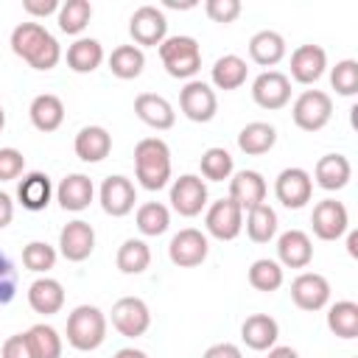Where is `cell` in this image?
Segmentation results:
<instances>
[{"label": "cell", "instance_id": "1", "mask_svg": "<svg viewBox=\"0 0 358 358\" xmlns=\"http://www.w3.org/2000/svg\"><path fill=\"white\" fill-rule=\"evenodd\" d=\"M11 50L34 70H53L62 59V48L56 36L39 22H20L11 31Z\"/></svg>", "mask_w": 358, "mask_h": 358}, {"label": "cell", "instance_id": "2", "mask_svg": "<svg viewBox=\"0 0 358 358\" xmlns=\"http://www.w3.org/2000/svg\"><path fill=\"white\" fill-rule=\"evenodd\" d=\"M134 173L145 190H162L171 179V148L159 137H145L134 145Z\"/></svg>", "mask_w": 358, "mask_h": 358}, {"label": "cell", "instance_id": "3", "mask_svg": "<svg viewBox=\"0 0 358 358\" xmlns=\"http://www.w3.org/2000/svg\"><path fill=\"white\" fill-rule=\"evenodd\" d=\"M106 338V316L101 308L95 305H78L73 308V313L67 316V344L90 352L98 350Z\"/></svg>", "mask_w": 358, "mask_h": 358}, {"label": "cell", "instance_id": "4", "mask_svg": "<svg viewBox=\"0 0 358 358\" xmlns=\"http://www.w3.org/2000/svg\"><path fill=\"white\" fill-rule=\"evenodd\" d=\"M159 59L173 78H193L201 70V48L193 36H168L159 45Z\"/></svg>", "mask_w": 358, "mask_h": 358}, {"label": "cell", "instance_id": "5", "mask_svg": "<svg viewBox=\"0 0 358 358\" xmlns=\"http://www.w3.org/2000/svg\"><path fill=\"white\" fill-rule=\"evenodd\" d=\"M291 117L302 131H319L330 123L333 117V98L322 90H305L294 106H291Z\"/></svg>", "mask_w": 358, "mask_h": 358}, {"label": "cell", "instance_id": "6", "mask_svg": "<svg viewBox=\"0 0 358 358\" xmlns=\"http://www.w3.org/2000/svg\"><path fill=\"white\" fill-rule=\"evenodd\" d=\"M129 34L137 48H159L168 39V20L157 6H140L129 20Z\"/></svg>", "mask_w": 358, "mask_h": 358}, {"label": "cell", "instance_id": "7", "mask_svg": "<svg viewBox=\"0 0 358 358\" xmlns=\"http://www.w3.org/2000/svg\"><path fill=\"white\" fill-rule=\"evenodd\" d=\"M179 106H182V115L193 123H210L218 112V98H215V90L204 81H187L179 92Z\"/></svg>", "mask_w": 358, "mask_h": 358}, {"label": "cell", "instance_id": "8", "mask_svg": "<svg viewBox=\"0 0 358 358\" xmlns=\"http://www.w3.org/2000/svg\"><path fill=\"white\" fill-rule=\"evenodd\" d=\"M207 252H210L207 235H204L201 229H193V227L179 229V232L171 238V243H168V257H171V263L179 266V268L201 266L204 257H207Z\"/></svg>", "mask_w": 358, "mask_h": 358}, {"label": "cell", "instance_id": "9", "mask_svg": "<svg viewBox=\"0 0 358 358\" xmlns=\"http://www.w3.org/2000/svg\"><path fill=\"white\" fill-rule=\"evenodd\" d=\"M274 196L282 207L288 210H299L310 201L313 196V179L305 168H285L280 171L277 182H274Z\"/></svg>", "mask_w": 358, "mask_h": 358}, {"label": "cell", "instance_id": "10", "mask_svg": "<svg viewBox=\"0 0 358 358\" xmlns=\"http://www.w3.org/2000/svg\"><path fill=\"white\" fill-rule=\"evenodd\" d=\"M148 324H151V313H148V305L140 296H120L112 305V327L120 336L137 338L148 330Z\"/></svg>", "mask_w": 358, "mask_h": 358}, {"label": "cell", "instance_id": "11", "mask_svg": "<svg viewBox=\"0 0 358 358\" xmlns=\"http://www.w3.org/2000/svg\"><path fill=\"white\" fill-rule=\"evenodd\" d=\"M204 227L213 238L218 241H235L243 229V210L227 196V199H218L210 204L207 215H204Z\"/></svg>", "mask_w": 358, "mask_h": 358}, {"label": "cell", "instance_id": "12", "mask_svg": "<svg viewBox=\"0 0 358 358\" xmlns=\"http://www.w3.org/2000/svg\"><path fill=\"white\" fill-rule=\"evenodd\" d=\"M310 227H313V235L319 241H338L347 229H350V215H347V207L336 199H322L316 207H313V215H310Z\"/></svg>", "mask_w": 358, "mask_h": 358}, {"label": "cell", "instance_id": "13", "mask_svg": "<svg viewBox=\"0 0 358 358\" xmlns=\"http://www.w3.org/2000/svg\"><path fill=\"white\" fill-rule=\"evenodd\" d=\"M171 204L185 218L199 215L204 210V204H207V185H204V179L196 176V173H182L171 185Z\"/></svg>", "mask_w": 358, "mask_h": 358}, {"label": "cell", "instance_id": "14", "mask_svg": "<svg viewBox=\"0 0 358 358\" xmlns=\"http://www.w3.org/2000/svg\"><path fill=\"white\" fill-rule=\"evenodd\" d=\"M252 98L263 109H282L291 101V78L280 70H266L252 81Z\"/></svg>", "mask_w": 358, "mask_h": 358}, {"label": "cell", "instance_id": "15", "mask_svg": "<svg viewBox=\"0 0 358 358\" xmlns=\"http://www.w3.org/2000/svg\"><path fill=\"white\" fill-rule=\"evenodd\" d=\"M101 207L106 215L112 218H123L134 210V201H137V190L131 185V179L115 173V176H106L103 185H101Z\"/></svg>", "mask_w": 358, "mask_h": 358}, {"label": "cell", "instance_id": "16", "mask_svg": "<svg viewBox=\"0 0 358 358\" xmlns=\"http://www.w3.org/2000/svg\"><path fill=\"white\" fill-rule=\"evenodd\" d=\"M92 249H95V229L87 221L76 218V221L64 224V229L59 232V252L64 260L81 263L92 255Z\"/></svg>", "mask_w": 358, "mask_h": 358}, {"label": "cell", "instance_id": "17", "mask_svg": "<svg viewBox=\"0 0 358 358\" xmlns=\"http://www.w3.org/2000/svg\"><path fill=\"white\" fill-rule=\"evenodd\" d=\"M291 299L302 310H322L330 299V282L316 271H302L291 282Z\"/></svg>", "mask_w": 358, "mask_h": 358}, {"label": "cell", "instance_id": "18", "mask_svg": "<svg viewBox=\"0 0 358 358\" xmlns=\"http://www.w3.org/2000/svg\"><path fill=\"white\" fill-rule=\"evenodd\" d=\"M327 53L319 45H299L291 53V78L299 84H316L324 76Z\"/></svg>", "mask_w": 358, "mask_h": 358}, {"label": "cell", "instance_id": "19", "mask_svg": "<svg viewBox=\"0 0 358 358\" xmlns=\"http://www.w3.org/2000/svg\"><path fill=\"white\" fill-rule=\"evenodd\" d=\"M134 115L145 126H151L157 131H165V129H171L176 123V112H173L171 101L157 95V92H140L134 98Z\"/></svg>", "mask_w": 358, "mask_h": 358}, {"label": "cell", "instance_id": "20", "mask_svg": "<svg viewBox=\"0 0 358 358\" xmlns=\"http://www.w3.org/2000/svg\"><path fill=\"white\" fill-rule=\"evenodd\" d=\"M229 199L249 213L252 207L266 201V179L257 171H238L229 179Z\"/></svg>", "mask_w": 358, "mask_h": 358}, {"label": "cell", "instance_id": "21", "mask_svg": "<svg viewBox=\"0 0 358 358\" xmlns=\"http://www.w3.org/2000/svg\"><path fill=\"white\" fill-rule=\"evenodd\" d=\"M95 196V187H92V179L84 176V173H67L59 187H56V201L62 204V210H70V213H81L90 207Z\"/></svg>", "mask_w": 358, "mask_h": 358}, {"label": "cell", "instance_id": "22", "mask_svg": "<svg viewBox=\"0 0 358 358\" xmlns=\"http://www.w3.org/2000/svg\"><path fill=\"white\" fill-rule=\"evenodd\" d=\"M277 257H280V266H285V268H305L313 260V243H310L308 232H302V229L282 232L277 241Z\"/></svg>", "mask_w": 358, "mask_h": 358}, {"label": "cell", "instance_id": "23", "mask_svg": "<svg viewBox=\"0 0 358 358\" xmlns=\"http://www.w3.org/2000/svg\"><path fill=\"white\" fill-rule=\"evenodd\" d=\"M28 305L34 313H42V316H53L62 310L64 305V288L59 280L53 277H39L28 285Z\"/></svg>", "mask_w": 358, "mask_h": 358}, {"label": "cell", "instance_id": "24", "mask_svg": "<svg viewBox=\"0 0 358 358\" xmlns=\"http://www.w3.org/2000/svg\"><path fill=\"white\" fill-rule=\"evenodd\" d=\"M277 336H280V327L277 322L268 316V313H252L246 316V322L241 324V338L249 350H257V352H266L277 344Z\"/></svg>", "mask_w": 358, "mask_h": 358}, {"label": "cell", "instance_id": "25", "mask_svg": "<svg viewBox=\"0 0 358 358\" xmlns=\"http://www.w3.org/2000/svg\"><path fill=\"white\" fill-rule=\"evenodd\" d=\"M73 148H76V157L81 162H101L112 151V134L103 126H84L76 134Z\"/></svg>", "mask_w": 358, "mask_h": 358}, {"label": "cell", "instance_id": "26", "mask_svg": "<svg viewBox=\"0 0 358 358\" xmlns=\"http://www.w3.org/2000/svg\"><path fill=\"white\" fill-rule=\"evenodd\" d=\"M50 196H53V185H50V176L42 173V171H31L22 176V182L17 185V199L25 210L31 213H39L50 204Z\"/></svg>", "mask_w": 358, "mask_h": 358}, {"label": "cell", "instance_id": "27", "mask_svg": "<svg viewBox=\"0 0 358 358\" xmlns=\"http://www.w3.org/2000/svg\"><path fill=\"white\" fill-rule=\"evenodd\" d=\"M313 176L322 190H341V187H347V182L352 176V165L344 154H324L316 162Z\"/></svg>", "mask_w": 358, "mask_h": 358}, {"label": "cell", "instance_id": "28", "mask_svg": "<svg viewBox=\"0 0 358 358\" xmlns=\"http://www.w3.org/2000/svg\"><path fill=\"white\" fill-rule=\"evenodd\" d=\"M28 115H31L34 129H39V131H56L62 126V120H64V103H62L59 95L42 92V95H36L31 101Z\"/></svg>", "mask_w": 358, "mask_h": 358}, {"label": "cell", "instance_id": "29", "mask_svg": "<svg viewBox=\"0 0 358 358\" xmlns=\"http://www.w3.org/2000/svg\"><path fill=\"white\" fill-rule=\"evenodd\" d=\"M249 56H252V62L255 64H260V67H271V64H277L282 56H285V39H282V34H277V31H257L252 39H249Z\"/></svg>", "mask_w": 358, "mask_h": 358}, {"label": "cell", "instance_id": "30", "mask_svg": "<svg viewBox=\"0 0 358 358\" xmlns=\"http://www.w3.org/2000/svg\"><path fill=\"white\" fill-rule=\"evenodd\" d=\"M274 143H277V129L271 123H263V120L246 123L238 134V148L249 157H260V154L271 151Z\"/></svg>", "mask_w": 358, "mask_h": 358}, {"label": "cell", "instance_id": "31", "mask_svg": "<svg viewBox=\"0 0 358 358\" xmlns=\"http://www.w3.org/2000/svg\"><path fill=\"white\" fill-rule=\"evenodd\" d=\"M101 62H103V48L98 39L81 36L67 48V67L73 73H92L101 67Z\"/></svg>", "mask_w": 358, "mask_h": 358}, {"label": "cell", "instance_id": "32", "mask_svg": "<svg viewBox=\"0 0 358 358\" xmlns=\"http://www.w3.org/2000/svg\"><path fill=\"white\" fill-rule=\"evenodd\" d=\"M25 344L31 358H62V336L45 322L25 330Z\"/></svg>", "mask_w": 358, "mask_h": 358}, {"label": "cell", "instance_id": "33", "mask_svg": "<svg viewBox=\"0 0 358 358\" xmlns=\"http://www.w3.org/2000/svg\"><path fill=\"white\" fill-rule=\"evenodd\" d=\"M145 67V53L137 48V45H117L109 56V70L112 76L129 81V78H137Z\"/></svg>", "mask_w": 358, "mask_h": 358}, {"label": "cell", "instance_id": "34", "mask_svg": "<svg viewBox=\"0 0 358 358\" xmlns=\"http://www.w3.org/2000/svg\"><path fill=\"white\" fill-rule=\"evenodd\" d=\"M115 263H117V268L123 274H143L148 268V263H151V249L140 238H126L120 243V249H117Z\"/></svg>", "mask_w": 358, "mask_h": 358}, {"label": "cell", "instance_id": "35", "mask_svg": "<svg viewBox=\"0 0 358 358\" xmlns=\"http://www.w3.org/2000/svg\"><path fill=\"white\" fill-rule=\"evenodd\" d=\"M246 62L241 59V56H235V53H227V56H221V59H215V64H213V84L218 87V90H238L243 81H246Z\"/></svg>", "mask_w": 358, "mask_h": 358}, {"label": "cell", "instance_id": "36", "mask_svg": "<svg viewBox=\"0 0 358 358\" xmlns=\"http://www.w3.org/2000/svg\"><path fill=\"white\" fill-rule=\"evenodd\" d=\"M327 327L338 338H355L358 336V305L352 299H341V302L330 305Z\"/></svg>", "mask_w": 358, "mask_h": 358}, {"label": "cell", "instance_id": "37", "mask_svg": "<svg viewBox=\"0 0 358 358\" xmlns=\"http://www.w3.org/2000/svg\"><path fill=\"white\" fill-rule=\"evenodd\" d=\"M246 235L255 243H268L277 235V213L266 201L246 213Z\"/></svg>", "mask_w": 358, "mask_h": 358}, {"label": "cell", "instance_id": "38", "mask_svg": "<svg viewBox=\"0 0 358 358\" xmlns=\"http://www.w3.org/2000/svg\"><path fill=\"white\" fill-rule=\"evenodd\" d=\"M249 285L255 291H263V294H271L282 285V266L277 260H268V257H260L249 266Z\"/></svg>", "mask_w": 358, "mask_h": 358}, {"label": "cell", "instance_id": "39", "mask_svg": "<svg viewBox=\"0 0 358 358\" xmlns=\"http://www.w3.org/2000/svg\"><path fill=\"white\" fill-rule=\"evenodd\" d=\"M168 224H171V213H168L165 204H159V201L140 204V210H137V229L143 235L157 238V235H162L168 229Z\"/></svg>", "mask_w": 358, "mask_h": 358}, {"label": "cell", "instance_id": "40", "mask_svg": "<svg viewBox=\"0 0 358 358\" xmlns=\"http://www.w3.org/2000/svg\"><path fill=\"white\" fill-rule=\"evenodd\" d=\"M201 176L204 179H210V182H224V179H229L232 176V168H235V162H232V154L227 151V148H218V145H213V148H207L204 154H201Z\"/></svg>", "mask_w": 358, "mask_h": 358}, {"label": "cell", "instance_id": "41", "mask_svg": "<svg viewBox=\"0 0 358 358\" xmlns=\"http://www.w3.org/2000/svg\"><path fill=\"white\" fill-rule=\"evenodd\" d=\"M90 20H92L90 0H67L64 6H59V28L64 34H81Z\"/></svg>", "mask_w": 358, "mask_h": 358}, {"label": "cell", "instance_id": "42", "mask_svg": "<svg viewBox=\"0 0 358 358\" xmlns=\"http://www.w3.org/2000/svg\"><path fill=\"white\" fill-rule=\"evenodd\" d=\"M330 84L338 95L352 98L358 92V62L355 59H341L336 62V67L330 70Z\"/></svg>", "mask_w": 358, "mask_h": 358}, {"label": "cell", "instance_id": "43", "mask_svg": "<svg viewBox=\"0 0 358 358\" xmlns=\"http://www.w3.org/2000/svg\"><path fill=\"white\" fill-rule=\"evenodd\" d=\"M22 266L28 271H36V274L50 271L56 266V249L50 243H45V241H31L22 249Z\"/></svg>", "mask_w": 358, "mask_h": 358}, {"label": "cell", "instance_id": "44", "mask_svg": "<svg viewBox=\"0 0 358 358\" xmlns=\"http://www.w3.org/2000/svg\"><path fill=\"white\" fill-rule=\"evenodd\" d=\"M17 296V268L6 252H0V308Z\"/></svg>", "mask_w": 358, "mask_h": 358}, {"label": "cell", "instance_id": "45", "mask_svg": "<svg viewBox=\"0 0 358 358\" xmlns=\"http://www.w3.org/2000/svg\"><path fill=\"white\" fill-rule=\"evenodd\" d=\"M204 11H207V17H210L213 22L227 25V22H235V20H238V14H241V0H207V3H204Z\"/></svg>", "mask_w": 358, "mask_h": 358}, {"label": "cell", "instance_id": "46", "mask_svg": "<svg viewBox=\"0 0 358 358\" xmlns=\"http://www.w3.org/2000/svg\"><path fill=\"white\" fill-rule=\"evenodd\" d=\"M25 171V157L17 148H0V182H11Z\"/></svg>", "mask_w": 358, "mask_h": 358}, {"label": "cell", "instance_id": "47", "mask_svg": "<svg viewBox=\"0 0 358 358\" xmlns=\"http://www.w3.org/2000/svg\"><path fill=\"white\" fill-rule=\"evenodd\" d=\"M0 358H31V355H28V344H25V333L8 336L6 344H3Z\"/></svg>", "mask_w": 358, "mask_h": 358}, {"label": "cell", "instance_id": "48", "mask_svg": "<svg viewBox=\"0 0 358 358\" xmlns=\"http://www.w3.org/2000/svg\"><path fill=\"white\" fill-rule=\"evenodd\" d=\"M22 8L31 17H48V14L59 11V0H22Z\"/></svg>", "mask_w": 358, "mask_h": 358}, {"label": "cell", "instance_id": "49", "mask_svg": "<svg viewBox=\"0 0 358 358\" xmlns=\"http://www.w3.org/2000/svg\"><path fill=\"white\" fill-rule=\"evenodd\" d=\"M201 358H243V355H241V350H238L235 344H229V341H221V344H213V347H207Z\"/></svg>", "mask_w": 358, "mask_h": 358}, {"label": "cell", "instance_id": "50", "mask_svg": "<svg viewBox=\"0 0 358 358\" xmlns=\"http://www.w3.org/2000/svg\"><path fill=\"white\" fill-rule=\"evenodd\" d=\"M11 218H14V201H11V196H8V193H3V190H0V229H3V227H8V224H11Z\"/></svg>", "mask_w": 358, "mask_h": 358}, {"label": "cell", "instance_id": "51", "mask_svg": "<svg viewBox=\"0 0 358 358\" xmlns=\"http://www.w3.org/2000/svg\"><path fill=\"white\" fill-rule=\"evenodd\" d=\"M266 358H299V352H296L294 347H277V344H274Z\"/></svg>", "mask_w": 358, "mask_h": 358}, {"label": "cell", "instance_id": "52", "mask_svg": "<svg viewBox=\"0 0 358 358\" xmlns=\"http://www.w3.org/2000/svg\"><path fill=\"white\" fill-rule=\"evenodd\" d=\"M115 358H148L143 350H134V347H123V350H117L115 352Z\"/></svg>", "mask_w": 358, "mask_h": 358}, {"label": "cell", "instance_id": "53", "mask_svg": "<svg viewBox=\"0 0 358 358\" xmlns=\"http://www.w3.org/2000/svg\"><path fill=\"white\" fill-rule=\"evenodd\" d=\"M347 252H350V257H358V232L347 235Z\"/></svg>", "mask_w": 358, "mask_h": 358}, {"label": "cell", "instance_id": "54", "mask_svg": "<svg viewBox=\"0 0 358 358\" xmlns=\"http://www.w3.org/2000/svg\"><path fill=\"white\" fill-rule=\"evenodd\" d=\"M165 6H168V8H193L196 3H193V0H187V3H176V0H165Z\"/></svg>", "mask_w": 358, "mask_h": 358}, {"label": "cell", "instance_id": "55", "mask_svg": "<svg viewBox=\"0 0 358 358\" xmlns=\"http://www.w3.org/2000/svg\"><path fill=\"white\" fill-rule=\"evenodd\" d=\"M3 126H6V112H3V106H0V131H3Z\"/></svg>", "mask_w": 358, "mask_h": 358}]
</instances>
